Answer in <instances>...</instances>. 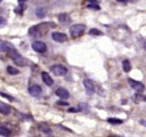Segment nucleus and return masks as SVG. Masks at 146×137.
Returning a JSON list of instances; mask_svg holds the SVG:
<instances>
[{"label":"nucleus","instance_id":"1","mask_svg":"<svg viewBox=\"0 0 146 137\" xmlns=\"http://www.w3.org/2000/svg\"><path fill=\"white\" fill-rule=\"evenodd\" d=\"M55 24L54 23H41L38 25H34L32 27L29 29V34L31 37H41L42 34L46 33V31L49 27H54Z\"/></svg>","mask_w":146,"mask_h":137},{"label":"nucleus","instance_id":"2","mask_svg":"<svg viewBox=\"0 0 146 137\" xmlns=\"http://www.w3.org/2000/svg\"><path fill=\"white\" fill-rule=\"evenodd\" d=\"M7 54H8V56L15 62V64H17V65H19V66H24V65L26 64V59H25L22 55H19V54L17 53V50H16L14 47H11Z\"/></svg>","mask_w":146,"mask_h":137},{"label":"nucleus","instance_id":"3","mask_svg":"<svg viewBox=\"0 0 146 137\" xmlns=\"http://www.w3.org/2000/svg\"><path fill=\"white\" fill-rule=\"evenodd\" d=\"M84 30H86V26L83 24H74L70 27V34L72 38H79L81 37L83 33H84Z\"/></svg>","mask_w":146,"mask_h":137},{"label":"nucleus","instance_id":"4","mask_svg":"<svg viewBox=\"0 0 146 137\" xmlns=\"http://www.w3.org/2000/svg\"><path fill=\"white\" fill-rule=\"evenodd\" d=\"M50 70H51V72H52L55 75H57V76H63V75H65V74L67 73V68H66L64 65H60V64H55V65H52Z\"/></svg>","mask_w":146,"mask_h":137},{"label":"nucleus","instance_id":"5","mask_svg":"<svg viewBox=\"0 0 146 137\" xmlns=\"http://www.w3.org/2000/svg\"><path fill=\"white\" fill-rule=\"evenodd\" d=\"M32 48H33L34 51L42 54V53H46V50H47V45H46L43 41L38 40V41L32 42Z\"/></svg>","mask_w":146,"mask_h":137},{"label":"nucleus","instance_id":"6","mask_svg":"<svg viewBox=\"0 0 146 137\" xmlns=\"http://www.w3.org/2000/svg\"><path fill=\"white\" fill-rule=\"evenodd\" d=\"M128 82H129L130 87H131L133 90H136L137 92H143V91L145 90V86H144L140 81H136V80H133V79H128Z\"/></svg>","mask_w":146,"mask_h":137},{"label":"nucleus","instance_id":"7","mask_svg":"<svg viewBox=\"0 0 146 137\" xmlns=\"http://www.w3.org/2000/svg\"><path fill=\"white\" fill-rule=\"evenodd\" d=\"M83 86H84V89H86V91H87L88 95H92L94 94L95 86H94V82L90 79H84L83 80Z\"/></svg>","mask_w":146,"mask_h":137},{"label":"nucleus","instance_id":"8","mask_svg":"<svg viewBox=\"0 0 146 137\" xmlns=\"http://www.w3.org/2000/svg\"><path fill=\"white\" fill-rule=\"evenodd\" d=\"M51 38H52V40L56 41V42H64V41H66V39H67L66 34H64V33H62V32H52V33H51Z\"/></svg>","mask_w":146,"mask_h":137},{"label":"nucleus","instance_id":"9","mask_svg":"<svg viewBox=\"0 0 146 137\" xmlns=\"http://www.w3.org/2000/svg\"><path fill=\"white\" fill-rule=\"evenodd\" d=\"M55 94H56L59 98H62V99H67V98L70 97V94H68V91H67L65 88H57L56 91H55Z\"/></svg>","mask_w":146,"mask_h":137},{"label":"nucleus","instance_id":"10","mask_svg":"<svg viewBox=\"0 0 146 137\" xmlns=\"http://www.w3.org/2000/svg\"><path fill=\"white\" fill-rule=\"evenodd\" d=\"M29 92H30L32 96L36 97V96H39V95L41 94V87L38 86V84H32V86H30V88H29Z\"/></svg>","mask_w":146,"mask_h":137},{"label":"nucleus","instance_id":"11","mask_svg":"<svg viewBox=\"0 0 146 137\" xmlns=\"http://www.w3.org/2000/svg\"><path fill=\"white\" fill-rule=\"evenodd\" d=\"M41 78H42V81H43L47 86H52V84H54L52 78H51L47 72H42V73H41Z\"/></svg>","mask_w":146,"mask_h":137},{"label":"nucleus","instance_id":"12","mask_svg":"<svg viewBox=\"0 0 146 137\" xmlns=\"http://www.w3.org/2000/svg\"><path fill=\"white\" fill-rule=\"evenodd\" d=\"M10 112H11V107L8 104H6V103L0 102V113L5 114V115H8Z\"/></svg>","mask_w":146,"mask_h":137},{"label":"nucleus","instance_id":"13","mask_svg":"<svg viewBox=\"0 0 146 137\" xmlns=\"http://www.w3.org/2000/svg\"><path fill=\"white\" fill-rule=\"evenodd\" d=\"M58 21H59L60 24L66 25V24L70 23L71 19H70V16H68L67 14H59V15H58Z\"/></svg>","mask_w":146,"mask_h":137},{"label":"nucleus","instance_id":"14","mask_svg":"<svg viewBox=\"0 0 146 137\" xmlns=\"http://www.w3.org/2000/svg\"><path fill=\"white\" fill-rule=\"evenodd\" d=\"M11 47H13L11 45H9V43H7V42L0 40V51H2V53H8Z\"/></svg>","mask_w":146,"mask_h":137},{"label":"nucleus","instance_id":"15","mask_svg":"<svg viewBox=\"0 0 146 137\" xmlns=\"http://www.w3.org/2000/svg\"><path fill=\"white\" fill-rule=\"evenodd\" d=\"M46 14H47V11H46V9L42 8V7H39V8L35 9V15H36V17H39V18H43V17L46 16Z\"/></svg>","mask_w":146,"mask_h":137},{"label":"nucleus","instance_id":"16","mask_svg":"<svg viewBox=\"0 0 146 137\" xmlns=\"http://www.w3.org/2000/svg\"><path fill=\"white\" fill-rule=\"evenodd\" d=\"M10 134H11L10 129H8V128L5 127V126H0V135H1V136H9Z\"/></svg>","mask_w":146,"mask_h":137},{"label":"nucleus","instance_id":"17","mask_svg":"<svg viewBox=\"0 0 146 137\" xmlns=\"http://www.w3.org/2000/svg\"><path fill=\"white\" fill-rule=\"evenodd\" d=\"M107 122L112 123V124H121L123 122V120L117 119V118H107Z\"/></svg>","mask_w":146,"mask_h":137},{"label":"nucleus","instance_id":"18","mask_svg":"<svg viewBox=\"0 0 146 137\" xmlns=\"http://www.w3.org/2000/svg\"><path fill=\"white\" fill-rule=\"evenodd\" d=\"M7 72L10 74V75H16V74H18L19 73V71L16 68V67H14V66H7Z\"/></svg>","mask_w":146,"mask_h":137},{"label":"nucleus","instance_id":"19","mask_svg":"<svg viewBox=\"0 0 146 137\" xmlns=\"http://www.w3.org/2000/svg\"><path fill=\"white\" fill-rule=\"evenodd\" d=\"M39 129H40L41 131L46 132V134H50V132H51V131H50V128H49L47 124H44V123H40V124H39Z\"/></svg>","mask_w":146,"mask_h":137},{"label":"nucleus","instance_id":"20","mask_svg":"<svg viewBox=\"0 0 146 137\" xmlns=\"http://www.w3.org/2000/svg\"><path fill=\"white\" fill-rule=\"evenodd\" d=\"M122 67H123V71L124 72H129L130 71V68H131V66H130V62L129 61H123L122 62Z\"/></svg>","mask_w":146,"mask_h":137},{"label":"nucleus","instance_id":"21","mask_svg":"<svg viewBox=\"0 0 146 137\" xmlns=\"http://www.w3.org/2000/svg\"><path fill=\"white\" fill-rule=\"evenodd\" d=\"M89 34H90V35H102L103 33H102V31H99V30H97V29H91V30L89 31Z\"/></svg>","mask_w":146,"mask_h":137},{"label":"nucleus","instance_id":"22","mask_svg":"<svg viewBox=\"0 0 146 137\" xmlns=\"http://www.w3.org/2000/svg\"><path fill=\"white\" fill-rule=\"evenodd\" d=\"M87 8L88 9H94V10H99L100 9V7L97 5V3H91V5H87Z\"/></svg>","mask_w":146,"mask_h":137},{"label":"nucleus","instance_id":"23","mask_svg":"<svg viewBox=\"0 0 146 137\" xmlns=\"http://www.w3.org/2000/svg\"><path fill=\"white\" fill-rule=\"evenodd\" d=\"M23 9H24V7H23V6H22V3H21V5L18 6V7H16V8H15V10H14V11H15L16 14L21 15V14L23 13Z\"/></svg>","mask_w":146,"mask_h":137},{"label":"nucleus","instance_id":"24","mask_svg":"<svg viewBox=\"0 0 146 137\" xmlns=\"http://www.w3.org/2000/svg\"><path fill=\"white\" fill-rule=\"evenodd\" d=\"M0 96H1V97L7 98V99H8V100H10V102H13V100H14V97H11V96H9V95H7V94H5V92H1V91H0Z\"/></svg>","mask_w":146,"mask_h":137},{"label":"nucleus","instance_id":"25","mask_svg":"<svg viewBox=\"0 0 146 137\" xmlns=\"http://www.w3.org/2000/svg\"><path fill=\"white\" fill-rule=\"evenodd\" d=\"M6 24H7V21H6V18H5V17H2V16H0V27H3V26H6Z\"/></svg>","mask_w":146,"mask_h":137},{"label":"nucleus","instance_id":"26","mask_svg":"<svg viewBox=\"0 0 146 137\" xmlns=\"http://www.w3.org/2000/svg\"><path fill=\"white\" fill-rule=\"evenodd\" d=\"M57 104H58V105H68V103H67V102H63V100H59Z\"/></svg>","mask_w":146,"mask_h":137},{"label":"nucleus","instance_id":"27","mask_svg":"<svg viewBox=\"0 0 146 137\" xmlns=\"http://www.w3.org/2000/svg\"><path fill=\"white\" fill-rule=\"evenodd\" d=\"M79 110H76V108H68V112H72V113H74V112H78Z\"/></svg>","mask_w":146,"mask_h":137},{"label":"nucleus","instance_id":"28","mask_svg":"<svg viewBox=\"0 0 146 137\" xmlns=\"http://www.w3.org/2000/svg\"><path fill=\"white\" fill-rule=\"evenodd\" d=\"M116 1H119V2H121V3H124V5L128 2V0H116Z\"/></svg>","mask_w":146,"mask_h":137},{"label":"nucleus","instance_id":"29","mask_svg":"<svg viewBox=\"0 0 146 137\" xmlns=\"http://www.w3.org/2000/svg\"><path fill=\"white\" fill-rule=\"evenodd\" d=\"M24 1H26V0H18V2H19V3H23Z\"/></svg>","mask_w":146,"mask_h":137},{"label":"nucleus","instance_id":"30","mask_svg":"<svg viewBox=\"0 0 146 137\" xmlns=\"http://www.w3.org/2000/svg\"><path fill=\"white\" fill-rule=\"evenodd\" d=\"M128 1H130V2H136V1H138V0H128Z\"/></svg>","mask_w":146,"mask_h":137},{"label":"nucleus","instance_id":"31","mask_svg":"<svg viewBox=\"0 0 146 137\" xmlns=\"http://www.w3.org/2000/svg\"><path fill=\"white\" fill-rule=\"evenodd\" d=\"M145 49H146V42H145Z\"/></svg>","mask_w":146,"mask_h":137},{"label":"nucleus","instance_id":"32","mask_svg":"<svg viewBox=\"0 0 146 137\" xmlns=\"http://www.w3.org/2000/svg\"><path fill=\"white\" fill-rule=\"evenodd\" d=\"M143 123H144V124H145V126H146V122H143Z\"/></svg>","mask_w":146,"mask_h":137},{"label":"nucleus","instance_id":"33","mask_svg":"<svg viewBox=\"0 0 146 137\" xmlns=\"http://www.w3.org/2000/svg\"><path fill=\"white\" fill-rule=\"evenodd\" d=\"M1 1H2V0H0V2H1Z\"/></svg>","mask_w":146,"mask_h":137}]
</instances>
